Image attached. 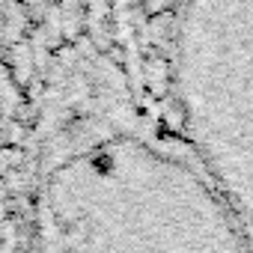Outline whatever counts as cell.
I'll use <instances>...</instances> for the list:
<instances>
[{
    "label": "cell",
    "instance_id": "6da1fadb",
    "mask_svg": "<svg viewBox=\"0 0 253 253\" xmlns=\"http://www.w3.org/2000/svg\"><path fill=\"white\" fill-rule=\"evenodd\" d=\"M36 220L42 253H247V223L197 158L119 122L63 134Z\"/></svg>",
    "mask_w": 253,
    "mask_h": 253
},
{
    "label": "cell",
    "instance_id": "7a4b0ae2",
    "mask_svg": "<svg viewBox=\"0 0 253 253\" xmlns=\"http://www.w3.org/2000/svg\"><path fill=\"white\" fill-rule=\"evenodd\" d=\"M173 84L197 164L250 223V0H191L176 39Z\"/></svg>",
    "mask_w": 253,
    "mask_h": 253
},
{
    "label": "cell",
    "instance_id": "3957f363",
    "mask_svg": "<svg viewBox=\"0 0 253 253\" xmlns=\"http://www.w3.org/2000/svg\"><path fill=\"white\" fill-rule=\"evenodd\" d=\"M12 30H15V15L9 0H0V54H3L12 42Z\"/></svg>",
    "mask_w": 253,
    "mask_h": 253
},
{
    "label": "cell",
    "instance_id": "277c9868",
    "mask_svg": "<svg viewBox=\"0 0 253 253\" xmlns=\"http://www.w3.org/2000/svg\"><path fill=\"white\" fill-rule=\"evenodd\" d=\"M3 122H6V104L0 98V140H3Z\"/></svg>",
    "mask_w": 253,
    "mask_h": 253
}]
</instances>
